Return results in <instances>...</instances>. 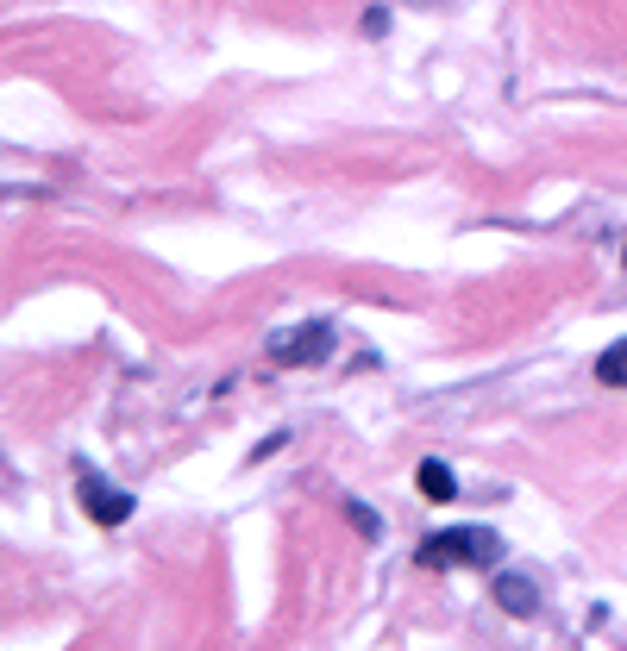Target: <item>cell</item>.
Wrapping results in <instances>:
<instances>
[{"mask_svg":"<svg viewBox=\"0 0 627 651\" xmlns=\"http://www.w3.org/2000/svg\"><path fill=\"white\" fill-rule=\"evenodd\" d=\"M346 514H352L358 538H371V545H376V538H383V520H376L371 508H364V501H346Z\"/></svg>","mask_w":627,"mask_h":651,"instance_id":"obj_7","label":"cell"},{"mask_svg":"<svg viewBox=\"0 0 627 651\" xmlns=\"http://www.w3.org/2000/svg\"><path fill=\"white\" fill-rule=\"evenodd\" d=\"M596 376H603L608 388H627V339H615V345L596 357Z\"/></svg>","mask_w":627,"mask_h":651,"instance_id":"obj_6","label":"cell"},{"mask_svg":"<svg viewBox=\"0 0 627 651\" xmlns=\"http://www.w3.org/2000/svg\"><path fill=\"white\" fill-rule=\"evenodd\" d=\"M496 601H502V613H514V620H533V613H540L533 576H496Z\"/></svg>","mask_w":627,"mask_h":651,"instance_id":"obj_4","label":"cell"},{"mask_svg":"<svg viewBox=\"0 0 627 651\" xmlns=\"http://www.w3.org/2000/svg\"><path fill=\"white\" fill-rule=\"evenodd\" d=\"M496 557H502V545H496L490 526H451V533L421 545V564H427V570H439V564H477V570H490Z\"/></svg>","mask_w":627,"mask_h":651,"instance_id":"obj_1","label":"cell"},{"mask_svg":"<svg viewBox=\"0 0 627 651\" xmlns=\"http://www.w3.org/2000/svg\"><path fill=\"white\" fill-rule=\"evenodd\" d=\"M333 357V326L327 320H301V326H283V332H270V364H327Z\"/></svg>","mask_w":627,"mask_h":651,"instance_id":"obj_2","label":"cell"},{"mask_svg":"<svg viewBox=\"0 0 627 651\" xmlns=\"http://www.w3.org/2000/svg\"><path fill=\"white\" fill-rule=\"evenodd\" d=\"M414 482H421V495H427V501H439V508H446V501L458 495V477H451V470H446L439 458H427V463H421V470H414Z\"/></svg>","mask_w":627,"mask_h":651,"instance_id":"obj_5","label":"cell"},{"mask_svg":"<svg viewBox=\"0 0 627 651\" xmlns=\"http://www.w3.org/2000/svg\"><path fill=\"white\" fill-rule=\"evenodd\" d=\"M76 501H82V514L95 520V526H126V520H132V495L114 489V482L88 477V470H82V482H76Z\"/></svg>","mask_w":627,"mask_h":651,"instance_id":"obj_3","label":"cell"}]
</instances>
